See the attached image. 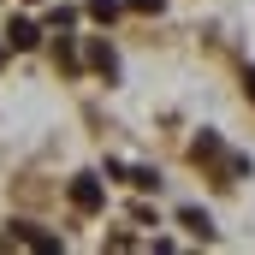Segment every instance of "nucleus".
I'll return each instance as SVG.
<instances>
[{"label":"nucleus","mask_w":255,"mask_h":255,"mask_svg":"<svg viewBox=\"0 0 255 255\" xmlns=\"http://www.w3.org/2000/svg\"><path fill=\"white\" fill-rule=\"evenodd\" d=\"M101 202H107V190H101L95 172H77V178H71V208H77V214H101Z\"/></svg>","instance_id":"f257e3e1"},{"label":"nucleus","mask_w":255,"mask_h":255,"mask_svg":"<svg viewBox=\"0 0 255 255\" xmlns=\"http://www.w3.org/2000/svg\"><path fill=\"white\" fill-rule=\"evenodd\" d=\"M12 238H18V244H30V250H42V255H60V250H65L54 232H36L30 220H18V226H12Z\"/></svg>","instance_id":"f03ea898"},{"label":"nucleus","mask_w":255,"mask_h":255,"mask_svg":"<svg viewBox=\"0 0 255 255\" xmlns=\"http://www.w3.org/2000/svg\"><path fill=\"white\" fill-rule=\"evenodd\" d=\"M178 226H184V232H190V238H202V244H208V238H214V220H208V214H202V208H184V214H178Z\"/></svg>","instance_id":"7ed1b4c3"},{"label":"nucleus","mask_w":255,"mask_h":255,"mask_svg":"<svg viewBox=\"0 0 255 255\" xmlns=\"http://www.w3.org/2000/svg\"><path fill=\"white\" fill-rule=\"evenodd\" d=\"M6 42H12V48H36L42 36H36V24H30V18H12V24H6Z\"/></svg>","instance_id":"20e7f679"},{"label":"nucleus","mask_w":255,"mask_h":255,"mask_svg":"<svg viewBox=\"0 0 255 255\" xmlns=\"http://www.w3.org/2000/svg\"><path fill=\"white\" fill-rule=\"evenodd\" d=\"M119 178H125V184H136V190H154V184H160V172H154V166H119Z\"/></svg>","instance_id":"39448f33"},{"label":"nucleus","mask_w":255,"mask_h":255,"mask_svg":"<svg viewBox=\"0 0 255 255\" xmlns=\"http://www.w3.org/2000/svg\"><path fill=\"white\" fill-rule=\"evenodd\" d=\"M89 65H95V71H107V77H119V60H113V48H107V42H95V48H89Z\"/></svg>","instance_id":"423d86ee"},{"label":"nucleus","mask_w":255,"mask_h":255,"mask_svg":"<svg viewBox=\"0 0 255 255\" xmlns=\"http://www.w3.org/2000/svg\"><path fill=\"white\" fill-rule=\"evenodd\" d=\"M196 160H220V136H214V130H202V136H196V148H190Z\"/></svg>","instance_id":"0eeeda50"},{"label":"nucleus","mask_w":255,"mask_h":255,"mask_svg":"<svg viewBox=\"0 0 255 255\" xmlns=\"http://www.w3.org/2000/svg\"><path fill=\"white\" fill-rule=\"evenodd\" d=\"M89 18H101V24H113V18H119V0H89Z\"/></svg>","instance_id":"6e6552de"},{"label":"nucleus","mask_w":255,"mask_h":255,"mask_svg":"<svg viewBox=\"0 0 255 255\" xmlns=\"http://www.w3.org/2000/svg\"><path fill=\"white\" fill-rule=\"evenodd\" d=\"M130 12H160V0H125Z\"/></svg>","instance_id":"1a4fd4ad"},{"label":"nucleus","mask_w":255,"mask_h":255,"mask_svg":"<svg viewBox=\"0 0 255 255\" xmlns=\"http://www.w3.org/2000/svg\"><path fill=\"white\" fill-rule=\"evenodd\" d=\"M244 89H250V101H255V65H250V71H244Z\"/></svg>","instance_id":"9d476101"}]
</instances>
